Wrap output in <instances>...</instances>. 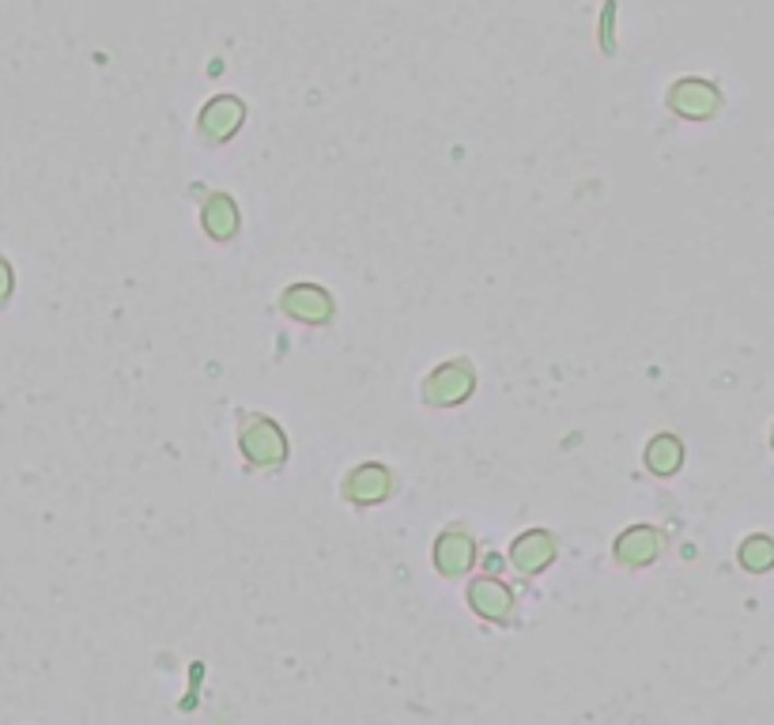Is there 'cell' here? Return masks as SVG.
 <instances>
[{
  "mask_svg": "<svg viewBox=\"0 0 774 725\" xmlns=\"http://www.w3.org/2000/svg\"><path fill=\"white\" fill-rule=\"evenodd\" d=\"M551 556H556V540H551L548 533H540V530L522 533V537L514 540V548H510V563H514L522 574L545 571V567L551 563Z\"/></svg>",
  "mask_w": 774,
  "mask_h": 725,
  "instance_id": "3",
  "label": "cell"
},
{
  "mask_svg": "<svg viewBox=\"0 0 774 725\" xmlns=\"http://www.w3.org/2000/svg\"><path fill=\"white\" fill-rule=\"evenodd\" d=\"M235 227H238V209H235V201L224 193H216V197H209V204H204V230H209L212 238H230L235 235Z\"/></svg>",
  "mask_w": 774,
  "mask_h": 725,
  "instance_id": "10",
  "label": "cell"
},
{
  "mask_svg": "<svg viewBox=\"0 0 774 725\" xmlns=\"http://www.w3.org/2000/svg\"><path fill=\"white\" fill-rule=\"evenodd\" d=\"M242 450L253 465H276V461H284L287 442L273 419H250L242 427Z\"/></svg>",
  "mask_w": 774,
  "mask_h": 725,
  "instance_id": "2",
  "label": "cell"
},
{
  "mask_svg": "<svg viewBox=\"0 0 774 725\" xmlns=\"http://www.w3.org/2000/svg\"><path fill=\"white\" fill-rule=\"evenodd\" d=\"M473 382H476L473 367L457 359V362H446V367L434 370V375L427 378L424 393L431 405H457V401H465L468 393H473Z\"/></svg>",
  "mask_w": 774,
  "mask_h": 725,
  "instance_id": "1",
  "label": "cell"
},
{
  "mask_svg": "<svg viewBox=\"0 0 774 725\" xmlns=\"http://www.w3.org/2000/svg\"><path fill=\"white\" fill-rule=\"evenodd\" d=\"M473 556H476V544L468 533H442L439 544H434V563H439L442 574H461L473 567Z\"/></svg>",
  "mask_w": 774,
  "mask_h": 725,
  "instance_id": "8",
  "label": "cell"
},
{
  "mask_svg": "<svg viewBox=\"0 0 774 725\" xmlns=\"http://www.w3.org/2000/svg\"><path fill=\"white\" fill-rule=\"evenodd\" d=\"M284 310L291 318H299V321H325L329 314H333V299H329L321 287L314 284H302V287H291V292H284Z\"/></svg>",
  "mask_w": 774,
  "mask_h": 725,
  "instance_id": "7",
  "label": "cell"
},
{
  "mask_svg": "<svg viewBox=\"0 0 774 725\" xmlns=\"http://www.w3.org/2000/svg\"><path fill=\"white\" fill-rule=\"evenodd\" d=\"M646 461H650V468L654 473H662V476H669V473H677L680 468V461H683V447L672 435H662V439H654L646 447Z\"/></svg>",
  "mask_w": 774,
  "mask_h": 725,
  "instance_id": "11",
  "label": "cell"
},
{
  "mask_svg": "<svg viewBox=\"0 0 774 725\" xmlns=\"http://www.w3.org/2000/svg\"><path fill=\"white\" fill-rule=\"evenodd\" d=\"M238 126H242V106L235 98H216L212 106H204L201 133L209 140H227Z\"/></svg>",
  "mask_w": 774,
  "mask_h": 725,
  "instance_id": "9",
  "label": "cell"
},
{
  "mask_svg": "<svg viewBox=\"0 0 774 725\" xmlns=\"http://www.w3.org/2000/svg\"><path fill=\"white\" fill-rule=\"evenodd\" d=\"M468 601H473V608L484 620H507L514 613V593L502 586L499 579H476L468 586Z\"/></svg>",
  "mask_w": 774,
  "mask_h": 725,
  "instance_id": "4",
  "label": "cell"
},
{
  "mask_svg": "<svg viewBox=\"0 0 774 725\" xmlns=\"http://www.w3.org/2000/svg\"><path fill=\"white\" fill-rule=\"evenodd\" d=\"M771 540H763V537H755V540H748V548L740 551V559H745V567H763V563H771Z\"/></svg>",
  "mask_w": 774,
  "mask_h": 725,
  "instance_id": "12",
  "label": "cell"
},
{
  "mask_svg": "<svg viewBox=\"0 0 774 725\" xmlns=\"http://www.w3.org/2000/svg\"><path fill=\"white\" fill-rule=\"evenodd\" d=\"M657 551H662V533L650 530V525H635V530L623 533V537L616 540V559H620L623 567L654 563Z\"/></svg>",
  "mask_w": 774,
  "mask_h": 725,
  "instance_id": "5",
  "label": "cell"
},
{
  "mask_svg": "<svg viewBox=\"0 0 774 725\" xmlns=\"http://www.w3.org/2000/svg\"><path fill=\"white\" fill-rule=\"evenodd\" d=\"M390 488H393V476L385 473L382 465H364V468H356V473H348V480H344V496H348L352 502H382L385 496H390Z\"/></svg>",
  "mask_w": 774,
  "mask_h": 725,
  "instance_id": "6",
  "label": "cell"
}]
</instances>
